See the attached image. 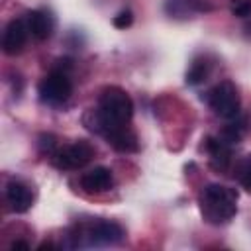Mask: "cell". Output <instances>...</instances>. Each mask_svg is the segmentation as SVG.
Wrapping results in <instances>:
<instances>
[{
	"mask_svg": "<svg viewBox=\"0 0 251 251\" xmlns=\"http://www.w3.org/2000/svg\"><path fill=\"white\" fill-rule=\"evenodd\" d=\"M235 176H237V180L241 182V186L251 194V155H249L247 159H243V161L237 165Z\"/></svg>",
	"mask_w": 251,
	"mask_h": 251,
	"instance_id": "5bb4252c",
	"label": "cell"
},
{
	"mask_svg": "<svg viewBox=\"0 0 251 251\" xmlns=\"http://www.w3.org/2000/svg\"><path fill=\"white\" fill-rule=\"evenodd\" d=\"M131 22H133V14H131V10H122V12L116 14L114 20H112V24H114L118 29H126V27H129Z\"/></svg>",
	"mask_w": 251,
	"mask_h": 251,
	"instance_id": "2e32d148",
	"label": "cell"
},
{
	"mask_svg": "<svg viewBox=\"0 0 251 251\" xmlns=\"http://www.w3.org/2000/svg\"><path fill=\"white\" fill-rule=\"evenodd\" d=\"M18 247H22V249H27L29 245H27L25 241H20V239H18V241H14V243H12V249H18Z\"/></svg>",
	"mask_w": 251,
	"mask_h": 251,
	"instance_id": "d6986e66",
	"label": "cell"
},
{
	"mask_svg": "<svg viewBox=\"0 0 251 251\" xmlns=\"http://www.w3.org/2000/svg\"><path fill=\"white\" fill-rule=\"evenodd\" d=\"M124 227L110 220H98L86 226L82 237L86 239V245H116L124 239Z\"/></svg>",
	"mask_w": 251,
	"mask_h": 251,
	"instance_id": "8992f818",
	"label": "cell"
},
{
	"mask_svg": "<svg viewBox=\"0 0 251 251\" xmlns=\"http://www.w3.org/2000/svg\"><path fill=\"white\" fill-rule=\"evenodd\" d=\"M27 33H29V27H27V22L20 20V18H14L6 29H4V37H2V51L10 57L18 55L24 51L25 47V41H27Z\"/></svg>",
	"mask_w": 251,
	"mask_h": 251,
	"instance_id": "52a82bcc",
	"label": "cell"
},
{
	"mask_svg": "<svg viewBox=\"0 0 251 251\" xmlns=\"http://www.w3.org/2000/svg\"><path fill=\"white\" fill-rule=\"evenodd\" d=\"M6 202L10 206L12 212L16 214H24L31 208L33 204V194L29 190L27 184L20 182V180H10L6 184Z\"/></svg>",
	"mask_w": 251,
	"mask_h": 251,
	"instance_id": "ba28073f",
	"label": "cell"
},
{
	"mask_svg": "<svg viewBox=\"0 0 251 251\" xmlns=\"http://www.w3.org/2000/svg\"><path fill=\"white\" fill-rule=\"evenodd\" d=\"M27 27H29V33L35 39L43 41L53 31V18L45 10H31L27 14Z\"/></svg>",
	"mask_w": 251,
	"mask_h": 251,
	"instance_id": "7c38bea8",
	"label": "cell"
},
{
	"mask_svg": "<svg viewBox=\"0 0 251 251\" xmlns=\"http://www.w3.org/2000/svg\"><path fill=\"white\" fill-rule=\"evenodd\" d=\"M200 212L214 226L229 222L237 212V192L224 184H208L200 192Z\"/></svg>",
	"mask_w": 251,
	"mask_h": 251,
	"instance_id": "7a4b0ae2",
	"label": "cell"
},
{
	"mask_svg": "<svg viewBox=\"0 0 251 251\" xmlns=\"http://www.w3.org/2000/svg\"><path fill=\"white\" fill-rule=\"evenodd\" d=\"M206 151L210 155V165L216 171H227L231 163V149L229 143H226L222 137H208L206 139Z\"/></svg>",
	"mask_w": 251,
	"mask_h": 251,
	"instance_id": "8fae6325",
	"label": "cell"
},
{
	"mask_svg": "<svg viewBox=\"0 0 251 251\" xmlns=\"http://www.w3.org/2000/svg\"><path fill=\"white\" fill-rule=\"evenodd\" d=\"M112 184H114L112 171L106 167H94L80 176V186L90 194H102V192L110 190Z\"/></svg>",
	"mask_w": 251,
	"mask_h": 251,
	"instance_id": "30bf717a",
	"label": "cell"
},
{
	"mask_svg": "<svg viewBox=\"0 0 251 251\" xmlns=\"http://www.w3.org/2000/svg\"><path fill=\"white\" fill-rule=\"evenodd\" d=\"M249 12H251V2H241L239 6L233 8V14H235V16H241V18L247 16Z\"/></svg>",
	"mask_w": 251,
	"mask_h": 251,
	"instance_id": "ac0fdd59",
	"label": "cell"
},
{
	"mask_svg": "<svg viewBox=\"0 0 251 251\" xmlns=\"http://www.w3.org/2000/svg\"><path fill=\"white\" fill-rule=\"evenodd\" d=\"M208 104L214 110L216 116L224 120H233L239 114L241 108V98L237 92V86L231 80H222L218 82L210 92H208Z\"/></svg>",
	"mask_w": 251,
	"mask_h": 251,
	"instance_id": "3957f363",
	"label": "cell"
},
{
	"mask_svg": "<svg viewBox=\"0 0 251 251\" xmlns=\"http://www.w3.org/2000/svg\"><path fill=\"white\" fill-rule=\"evenodd\" d=\"M94 147L84 141V139H78L75 143H69L65 147H59L53 155H51V163L61 169V171H78L82 169L84 165H88L94 157Z\"/></svg>",
	"mask_w": 251,
	"mask_h": 251,
	"instance_id": "277c9868",
	"label": "cell"
},
{
	"mask_svg": "<svg viewBox=\"0 0 251 251\" xmlns=\"http://www.w3.org/2000/svg\"><path fill=\"white\" fill-rule=\"evenodd\" d=\"M39 147H41V151L45 153V155H53L55 151H57V143H55V137L51 135V133H43L41 137H39Z\"/></svg>",
	"mask_w": 251,
	"mask_h": 251,
	"instance_id": "e0dca14e",
	"label": "cell"
},
{
	"mask_svg": "<svg viewBox=\"0 0 251 251\" xmlns=\"http://www.w3.org/2000/svg\"><path fill=\"white\" fill-rule=\"evenodd\" d=\"M88 116L92 118V122L84 120L86 127L90 131L96 133H104L110 127L116 126H126L131 116H133V100L129 98V94L120 88V86H106L100 92L98 98V108L88 112Z\"/></svg>",
	"mask_w": 251,
	"mask_h": 251,
	"instance_id": "6da1fadb",
	"label": "cell"
},
{
	"mask_svg": "<svg viewBox=\"0 0 251 251\" xmlns=\"http://www.w3.org/2000/svg\"><path fill=\"white\" fill-rule=\"evenodd\" d=\"M208 73H210V65H208L204 59H196V61L190 65V69L186 71V84L196 86V84L204 82L206 76H208Z\"/></svg>",
	"mask_w": 251,
	"mask_h": 251,
	"instance_id": "4fadbf2b",
	"label": "cell"
},
{
	"mask_svg": "<svg viewBox=\"0 0 251 251\" xmlns=\"http://www.w3.org/2000/svg\"><path fill=\"white\" fill-rule=\"evenodd\" d=\"M37 92L43 102L57 106V104H63L69 100V96L73 92V84H71V78L63 71H53L41 78Z\"/></svg>",
	"mask_w": 251,
	"mask_h": 251,
	"instance_id": "5b68a950",
	"label": "cell"
},
{
	"mask_svg": "<svg viewBox=\"0 0 251 251\" xmlns=\"http://www.w3.org/2000/svg\"><path fill=\"white\" fill-rule=\"evenodd\" d=\"M106 137V141L120 153H133L137 151L139 143H137V135L126 126H116V127H110L102 133Z\"/></svg>",
	"mask_w": 251,
	"mask_h": 251,
	"instance_id": "9c48e42d",
	"label": "cell"
},
{
	"mask_svg": "<svg viewBox=\"0 0 251 251\" xmlns=\"http://www.w3.org/2000/svg\"><path fill=\"white\" fill-rule=\"evenodd\" d=\"M241 126H235V124H229L227 127H224V131H222V139L226 141V143H237L239 139H241Z\"/></svg>",
	"mask_w": 251,
	"mask_h": 251,
	"instance_id": "9a60e30c",
	"label": "cell"
}]
</instances>
